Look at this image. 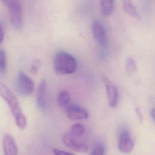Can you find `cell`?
<instances>
[{
    "label": "cell",
    "mask_w": 155,
    "mask_h": 155,
    "mask_svg": "<svg viewBox=\"0 0 155 155\" xmlns=\"http://www.w3.org/2000/svg\"><path fill=\"white\" fill-rule=\"evenodd\" d=\"M124 11L129 16L136 19H140V15L131 0H122Z\"/></svg>",
    "instance_id": "obj_12"
},
{
    "label": "cell",
    "mask_w": 155,
    "mask_h": 155,
    "mask_svg": "<svg viewBox=\"0 0 155 155\" xmlns=\"http://www.w3.org/2000/svg\"><path fill=\"white\" fill-rule=\"evenodd\" d=\"M68 132L73 136L81 137L85 132V127L81 124H74L71 125Z\"/></svg>",
    "instance_id": "obj_15"
},
{
    "label": "cell",
    "mask_w": 155,
    "mask_h": 155,
    "mask_svg": "<svg viewBox=\"0 0 155 155\" xmlns=\"http://www.w3.org/2000/svg\"><path fill=\"white\" fill-rule=\"evenodd\" d=\"M7 7L10 15V22L13 27L18 30L24 27L22 7L21 0H0Z\"/></svg>",
    "instance_id": "obj_3"
},
{
    "label": "cell",
    "mask_w": 155,
    "mask_h": 155,
    "mask_svg": "<svg viewBox=\"0 0 155 155\" xmlns=\"http://www.w3.org/2000/svg\"><path fill=\"white\" fill-rule=\"evenodd\" d=\"M125 69L128 75H131L136 71L137 65L136 62L133 58L128 57L126 61Z\"/></svg>",
    "instance_id": "obj_16"
},
{
    "label": "cell",
    "mask_w": 155,
    "mask_h": 155,
    "mask_svg": "<svg viewBox=\"0 0 155 155\" xmlns=\"http://www.w3.org/2000/svg\"><path fill=\"white\" fill-rule=\"evenodd\" d=\"M53 153L56 154V155H71L73 154L72 153H70V152H67V151H62L58 149H55L53 148L52 150Z\"/></svg>",
    "instance_id": "obj_20"
},
{
    "label": "cell",
    "mask_w": 155,
    "mask_h": 155,
    "mask_svg": "<svg viewBox=\"0 0 155 155\" xmlns=\"http://www.w3.org/2000/svg\"><path fill=\"white\" fill-rule=\"evenodd\" d=\"M4 30L3 29V27L0 25V44L3 42L4 38Z\"/></svg>",
    "instance_id": "obj_22"
},
{
    "label": "cell",
    "mask_w": 155,
    "mask_h": 155,
    "mask_svg": "<svg viewBox=\"0 0 155 155\" xmlns=\"http://www.w3.org/2000/svg\"><path fill=\"white\" fill-rule=\"evenodd\" d=\"M16 87L18 92L23 96H28L33 91L34 82L32 79L23 71L18 73Z\"/></svg>",
    "instance_id": "obj_4"
},
{
    "label": "cell",
    "mask_w": 155,
    "mask_h": 155,
    "mask_svg": "<svg viewBox=\"0 0 155 155\" xmlns=\"http://www.w3.org/2000/svg\"><path fill=\"white\" fill-rule=\"evenodd\" d=\"M7 69V58L5 51L1 48L0 49V73H4Z\"/></svg>",
    "instance_id": "obj_17"
},
{
    "label": "cell",
    "mask_w": 155,
    "mask_h": 155,
    "mask_svg": "<svg viewBox=\"0 0 155 155\" xmlns=\"http://www.w3.org/2000/svg\"><path fill=\"white\" fill-rule=\"evenodd\" d=\"M58 104L60 108L65 110V108L70 105V95L68 91H61L58 96Z\"/></svg>",
    "instance_id": "obj_14"
},
{
    "label": "cell",
    "mask_w": 155,
    "mask_h": 155,
    "mask_svg": "<svg viewBox=\"0 0 155 155\" xmlns=\"http://www.w3.org/2000/svg\"><path fill=\"white\" fill-rule=\"evenodd\" d=\"M154 112H155V110L154 108H153L151 110H150V116L153 120V122H154Z\"/></svg>",
    "instance_id": "obj_23"
},
{
    "label": "cell",
    "mask_w": 155,
    "mask_h": 155,
    "mask_svg": "<svg viewBox=\"0 0 155 155\" xmlns=\"http://www.w3.org/2000/svg\"><path fill=\"white\" fill-rule=\"evenodd\" d=\"M67 117L72 120H81L88 117V111L87 109L77 105H69L65 108Z\"/></svg>",
    "instance_id": "obj_8"
},
{
    "label": "cell",
    "mask_w": 155,
    "mask_h": 155,
    "mask_svg": "<svg viewBox=\"0 0 155 155\" xmlns=\"http://www.w3.org/2000/svg\"><path fill=\"white\" fill-rule=\"evenodd\" d=\"M102 13L104 16H109L114 7V0H100Z\"/></svg>",
    "instance_id": "obj_13"
},
{
    "label": "cell",
    "mask_w": 155,
    "mask_h": 155,
    "mask_svg": "<svg viewBox=\"0 0 155 155\" xmlns=\"http://www.w3.org/2000/svg\"><path fill=\"white\" fill-rule=\"evenodd\" d=\"M105 146L102 143H97L92 150L91 154L92 155H103L105 154Z\"/></svg>",
    "instance_id": "obj_18"
},
{
    "label": "cell",
    "mask_w": 155,
    "mask_h": 155,
    "mask_svg": "<svg viewBox=\"0 0 155 155\" xmlns=\"http://www.w3.org/2000/svg\"><path fill=\"white\" fill-rule=\"evenodd\" d=\"M135 112H136V114L139 119V120L140 122H142L143 121V114H142V113L141 111V110L139 108H136L135 109Z\"/></svg>",
    "instance_id": "obj_21"
},
{
    "label": "cell",
    "mask_w": 155,
    "mask_h": 155,
    "mask_svg": "<svg viewBox=\"0 0 155 155\" xmlns=\"http://www.w3.org/2000/svg\"><path fill=\"white\" fill-rule=\"evenodd\" d=\"M101 79L105 86L109 105L111 107H116L119 99V93L117 87L105 75L101 74Z\"/></svg>",
    "instance_id": "obj_6"
},
{
    "label": "cell",
    "mask_w": 155,
    "mask_h": 155,
    "mask_svg": "<svg viewBox=\"0 0 155 155\" xmlns=\"http://www.w3.org/2000/svg\"><path fill=\"white\" fill-rule=\"evenodd\" d=\"M3 149L5 155H16L18 153V149L13 137L8 133L4 134L3 137Z\"/></svg>",
    "instance_id": "obj_11"
},
{
    "label": "cell",
    "mask_w": 155,
    "mask_h": 155,
    "mask_svg": "<svg viewBox=\"0 0 155 155\" xmlns=\"http://www.w3.org/2000/svg\"><path fill=\"white\" fill-rule=\"evenodd\" d=\"M93 36L96 42L102 47H105L107 45V33L106 30L102 24L99 21H95L91 25Z\"/></svg>",
    "instance_id": "obj_9"
},
{
    "label": "cell",
    "mask_w": 155,
    "mask_h": 155,
    "mask_svg": "<svg viewBox=\"0 0 155 155\" xmlns=\"http://www.w3.org/2000/svg\"><path fill=\"white\" fill-rule=\"evenodd\" d=\"M0 96L8 105L17 127L21 130H24L27 126V119L19 102L12 90L2 82H0Z\"/></svg>",
    "instance_id": "obj_1"
},
{
    "label": "cell",
    "mask_w": 155,
    "mask_h": 155,
    "mask_svg": "<svg viewBox=\"0 0 155 155\" xmlns=\"http://www.w3.org/2000/svg\"><path fill=\"white\" fill-rule=\"evenodd\" d=\"M62 141L65 145L77 152L85 153L88 148L86 142L83 141L81 137L73 136L68 131L63 136Z\"/></svg>",
    "instance_id": "obj_5"
},
{
    "label": "cell",
    "mask_w": 155,
    "mask_h": 155,
    "mask_svg": "<svg viewBox=\"0 0 155 155\" xmlns=\"http://www.w3.org/2000/svg\"><path fill=\"white\" fill-rule=\"evenodd\" d=\"M77 63L75 58L64 51H58L54 59V70L59 75L70 74L76 70Z\"/></svg>",
    "instance_id": "obj_2"
},
{
    "label": "cell",
    "mask_w": 155,
    "mask_h": 155,
    "mask_svg": "<svg viewBox=\"0 0 155 155\" xmlns=\"http://www.w3.org/2000/svg\"><path fill=\"white\" fill-rule=\"evenodd\" d=\"M47 87L45 80L42 79L36 90V101L38 108L42 111H44L47 109L48 98H47Z\"/></svg>",
    "instance_id": "obj_7"
},
{
    "label": "cell",
    "mask_w": 155,
    "mask_h": 155,
    "mask_svg": "<svg viewBox=\"0 0 155 155\" xmlns=\"http://www.w3.org/2000/svg\"><path fill=\"white\" fill-rule=\"evenodd\" d=\"M41 62L40 60H39V59L35 60L31 65L30 72L32 74L37 73L41 67Z\"/></svg>",
    "instance_id": "obj_19"
},
{
    "label": "cell",
    "mask_w": 155,
    "mask_h": 155,
    "mask_svg": "<svg viewBox=\"0 0 155 155\" xmlns=\"http://www.w3.org/2000/svg\"><path fill=\"white\" fill-rule=\"evenodd\" d=\"M134 146V142L130 133L127 131H122L119 137V150L123 153H129L133 150Z\"/></svg>",
    "instance_id": "obj_10"
}]
</instances>
